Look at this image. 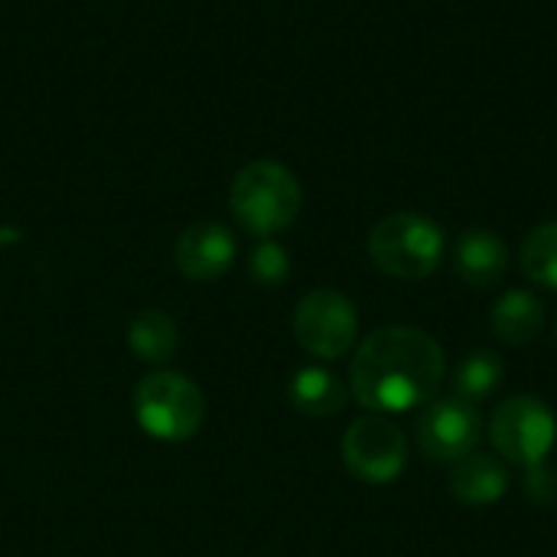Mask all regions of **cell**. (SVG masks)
Masks as SVG:
<instances>
[{
  "mask_svg": "<svg viewBox=\"0 0 557 557\" xmlns=\"http://www.w3.org/2000/svg\"><path fill=\"white\" fill-rule=\"evenodd\" d=\"M525 496L535 503V506H555L557 503V473L542 460L535 467H529V476H525Z\"/></svg>",
  "mask_w": 557,
  "mask_h": 557,
  "instance_id": "obj_18",
  "label": "cell"
},
{
  "mask_svg": "<svg viewBox=\"0 0 557 557\" xmlns=\"http://www.w3.org/2000/svg\"><path fill=\"white\" fill-rule=\"evenodd\" d=\"M493 333L506 346H529L545 326V307L529 290H509L493 304Z\"/></svg>",
  "mask_w": 557,
  "mask_h": 557,
  "instance_id": "obj_13",
  "label": "cell"
},
{
  "mask_svg": "<svg viewBox=\"0 0 557 557\" xmlns=\"http://www.w3.org/2000/svg\"><path fill=\"white\" fill-rule=\"evenodd\" d=\"M522 271L529 281L557 290V222L532 228L522 242Z\"/></svg>",
  "mask_w": 557,
  "mask_h": 557,
  "instance_id": "obj_16",
  "label": "cell"
},
{
  "mask_svg": "<svg viewBox=\"0 0 557 557\" xmlns=\"http://www.w3.org/2000/svg\"><path fill=\"white\" fill-rule=\"evenodd\" d=\"M134 418L140 431L163 444H183L199 434L206 421V395L183 372L157 369L134 388Z\"/></svg>",
  "mask_w": 557,
  "mask_h": 557,
  "instance_id": "obj_3",
  "label": "cell"
},
{
  "mask_svg": "<svg viewBox=\"0 0 557 557\" xmlns=\"http://www.w3.org/2000/svg\"><path fill=\"white\" fill-rule=\"evenodd\" d=\"M287 398L307 418H333L349 405V388L343 385V379L336 372L307 366V369L294 372V379L287 385Z\"/></svg>",
  "mask_w": 557,
  "mask_h": 557,
  "instance_id": "obj_12",
  "label": "cell"
},
{
  "mask_svg": "<svg viewBox=\"0 0 557 557\" xmlns=\"http://www.w3.org/2000/svg\"><path fill=\"white\" fill-rule=\"evenodd\" d=\"M503 382V359L490 349H473L457 362V372L450 379L454 395L467 398V401H483L490 398Z\"/></svg>",
  "mask_w": 557,
  "mask_h": 557,
  "instance_id": "obj_15",
  "label": "cell"
},
{
  "mask_svg": "<svg viewBox=\"0 0 557 557\" xmlns=\"http://www.w3.org/2000/svg\"><path fill=\"white\" fill-rule=\"evenodd\" d=\"M490 441L496 454L516 467H535L548 457L557 441V424L552 408L542 398L516 395L503 401L490 418Z\"/></svg>",
  "mask_w": 557,
  "mask_h": 557,
  "instance_id": "obj_6",
  "label": "cell"
},
{
  "mask_svg": "<svg viewBox=\"0 0 557 557\" xmlns=\"http://www.w3.org/2000/svg\"><path fill=\"white\" fill-rule=\"evenodd\" d=\"M343 463L362 483H395L408 463L405 431L382 414L352 421L343 434Z\"/></svg>",
  "mask_w": 557,
  "mask_h": 557,
  "instance_id": "obj_7",
  "label": "cell"
},
{
  "mask_svg": "<svg viewBox=\"0 0 557 557\" xmlns=\"http://www.w3.org/2000/svg\"><path fill=\"white\" fill-rule=\"evenodd\" d=\"M228 206L235 219L242 222V228H248L251 235L271 238L294 225L304 206V193H300L297 176L284 163L251 160L235 173L232 189H228Z\"/></svg>",
  "mask_w": 557,
  "mask_h": 557,
  "instance_id": "obj_2",
  "label": "cell"
},
{
  "mask_svg": "<svg viewBox=\"0 0 557 557\" xmlns=\"http://www.w3.org/2000/svg\"><path fill=\"white\" fill-rule=\"evenodd\" d=\"M251 277L264 287H277L287 271H290V255L277 245V242H261L255 251H251Z\"/></svg>",
  "mask_w": 557,
  "mask_h": 557,
  "instance_id": "obj_17",
  "label": "cell"
},
{
  "mask_svg": "<svg viewBox=\"0 0 557 557\" xmlns=\"http://www.w3.org/2000/svg\"><path fill=\"white\" fill-rule=\"evenodd\" d=\"M506 242L490 228H467L454 248V271L470 287H493L506 277Z\"/></svg>",
  "mask_w": 557,
  "mask_h": 557,
  "instance_id": "obj_10",
  "label": "cell"
},
{
  "mask_svg": "<svg viewBox=\"0 0 557 557\" xmlns=\"http://www.w3.org/2000/svg\"><path fill=\"white\" fill-rule=\"evenodd\" d=\"M555 336H557V326H555Z\"/></svg>",
  "mask_w": 557,
  "mask_h": 557,
  "instance_id": "obj_19",
  "label": "cell"
},
{
  "mask_svg": "<svg viewBox=\"0 0 557 557\" xmlns=\"http://www.w3.org/2000/svg\"><path fill=\"white\" fill-rule=\"evenodd\" d=\"M235 235L222 222H193L173 248V261L189 281H215L235 261Z\"/></svg>",
  "mask_w": 557,
  "mask_h": 557,
  "instance_id": "obj_9",
  "label": "cell"
},
{
  "mask_svg": "<svg viewBox=\"0 0 557 557\" xmlns=\"http://www.w3.org/2000/svg\"><path fill=\"white\" fill-rule=\"evenodd\" d=\"M444 375L447 356L431 333L418 326H379L359 343L349 385L362 408L398 414L431 401Z\"/></svg>",
  "mask_w": 557,
  "mask_h": 557,
  "instance_id": "obj_1",
  "label": "cell"
},
{
  "mask_svg": "<svg viewBox=\"0 0 557 557\" xmlns=\"http://www.w3.org/2000/svg\"><path fill=\"white\" fill-rule=\"evenodd\" d=\"M294 336L304 352L323 362L343 359L349 349H356L359 339V313L352 300L333 287H317L307 297H300L294 310Z\"/></svg>",
  "mask_w": 557,
  "mask_h": 557,
  "instance_id": "obj_5",
  "label": "cell"
},
{
  "mask_svg": "<svg viewBox=\"0 0 557 557\" xmlns=\"http://www.w3.org/2000/svg\"><path fill=\"white\" fill-rule=\"evenodd\" d=\"M483 437V418L467 398H434L418 418V447L434 463H457L476 450Z\"/></svg>",
  "mask_w": 557,
  "mask_h": 557,
  "instance_id": "obj_8",
  "label": "cell"
},
{
  "mask_svg": "<svg viewBox=\"0 0 557 557\" xmlns=\"http://www.w3.org/2000/svg\"><path fill=\"white\" fill-rule=\"evenodd\" d=\"M509 490V473L506 467L493 457V454H467L463 460L454 463L450 473V496L463 506H493L503 499V493Z\"/></svg>",
  "mask_w": 557,
  "mask_h": 557,
  "instance_id": "obj_11",
  "label": "cell"
},
{
  "mask_svg": "<svg viewBox=\"0 0 557 557\" xmlns=\"http://www.w3.org/2000/svg\"><path fill=\"white\" fill-rule=\"evenodd\" d=\"M369 258L375 268L398 281H424L444 258V232L418 212H395L372 225Z\"/></svg>",
  "mask_w": 557,
  "mask_h": 557,
  "instance_id": "obj_4",
  "label": "cell"
},
{
  "mask_svg": "<svg viewBox=\"0 0 557 557\" xmlns=\"http://www.w3.org/2000/svg\"><path fill=\"white\" fill-rule=\"evenodd\" d=\"M127 346L137 359L150 366H163L180 349V326L163 310H140L127 323Z\"/></svg>",
  "mask_w": 557,
  "mask_h": 557,
  "instance_id": "obj_14",
  "label": "cell"
}]
</instances>
